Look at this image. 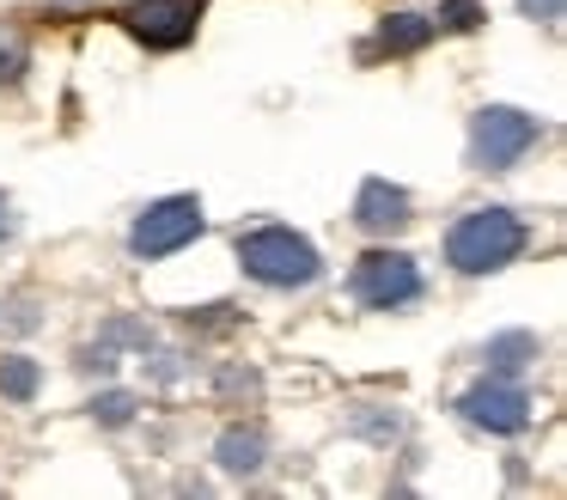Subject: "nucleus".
Returning <instances> with one entry per match:
<instances>
[{"instance_id":"1","label":"nucleus","mask_w":567,"mask_h":500,"mask_svg":"<svg viewBox=\"0 0 567 500\" xmlns=\"http://www.w3.org/2000/svg\"><path fill=\"white\" fill-rule=\"evenodd\" d=\"M518 251H525V226H518V214H506V207H476V214H464L452 226V238H445V256H452L457 275L506 268Z\"/></svg>"},{"instance_id":"2","label":"nucleus","mask_w":567,"mask_h":500,"mask_svg":"<svg viewBox=\"0 0 567 500\" xmlns=\"http://www.w3.org/2000/svg\"><path fill=\"white\" fill-rule=\"evenodd\" d=\"M238 263H245V275L262 280V287H306V280L323 275L311 238H299L293 226H257V232H245V238H238Z\"/></svg>"},{"instance_id":"3","label":"nucleus","mask_w":567,"mask_h":500,"mask_svg":"<svg viewBox=\"0 0 567 500\" xmlns=\"http://www.w3.org/2000/svg\"><path fill=\"white\" fill-rule=\"evenodd\" d=\"M537 134H543L537 116H525V110H513V104H488V110L470 116V159H476L482 171H506L537 146Z\"/></svg>"},{"instance_id":"4","label":"nucleus","mask_w":567,"mask_h":500,"mask_svg":"<svg viewBox=\"0 0 567 500\" xmlns=\"http://www.w3.org/2000/svg\"><path fill=\"white\" fill-rule=\"evenodd\" d=\"M202 202L196 195H165V202H153L147 214L135 220V232H128V244H135V256H172L184 251L189 238H202Z\"/></svg>"},{"instance_id":"5","label":"nucleus","mask_w":567,"mask_h":500,"mask_svg":"<svg viewBox=\"0 0 567 500\" xmlns=\"http://www.w3.org/2000/svg\"><path fill=\"white\" fill-rule=\"evenodd\" d=\"M415 293H421L415 256H403V251H367L354 263V299L372 305V312H396V305H409Z\"/></svg>"},{"instance_id":"6","label":"nucleus","mask_w":567,"mask_h":500,"mask_svg":"<svg viewBox=\"0 0 567 500\" xmlns=\"http://www.w3.org/2000/svg\"><path fill=\"white\" fill-rule=\"evenodd\" d=\"M123 24L147 49H177V43H189V37H196L202 0H135V7H123Z\"/></svg>"},{"instance_id":"7","label":"nucleus","mask_w":567,"mask_h":500,"mask_svg":"<svg viewBox=\"0 0 567 500\" xmlns=\"http://www.w3.org/2000/svg\"><path fill=\"white\" fill-rule=\"evenodd\" d=\"M457 409H464L470 427H488V433H518V427H530V397L513 378H488V385L464 390Z\"/></svg>"},{"instance_id":"8","label":"nucleus","mask_w":567,"mask_h":500,"mask_svg":"<svg viewBox=\"0 0 567 500\" xmlns=\"http://www.w3.org/2000/svg\"><path fill=\"white\" fill-rule=\"evenodd\" d=\"M354 220L367 232L409 226V190H396V183H384V177H367V183H360V195H354Z\"/></svg>"},{"instance_id":"9","label":"nucleus","mask_w":567,"mask_h":500,"mask_svg":"<svg viewBox=\"0 0 567 500\" xmlns=\"http://www.w3.org/2000/svg\"><path fill=\"white\" fill-rule=\"evenodd\" d=\"M262 451H269V439H262V427H226L220 433V463L233 476H250L262 463Z\"/></svg>"},{"instance_id":"10","label":"nucleus","mask_w":567,"mask_h":500,"mask_svg":"<svg viewBox=\"0 0 567 500\" xmlns=\"http://www.w3.org/2000/svg\"><path fill=\"white\" fill-rule=\"evenodd\" d=\"M530 360H537V336H525V329H506V336H494V341H488V366H494V378L525 373Z\"/></svg>"},{"instance_id":"11","label":"nucleus","mask_w":567,"mask_h":500,"mask_svg":"<svg viewBox=\"0 0 567 500\" xmlns=\"http://www.w3.org/2000/svg\"><path fill=\"white\" fill-rule=\"evenodd\" d=\"M427 37H433V19H421V12H391V19L379 24V49H391V55L421 49Z\"/></svg>"},{"instance_id":"12","label":"nucleus","mask_w":567,"mask_h":500,"mask_svg":"<svg viewBox=\"0 0 567 500\" xmlns=\"http://www.w3.org/2000/svg\"><path fill=\"white\" fill-rule=\"evenodd\" d=\"M0 397H13V402H31V397H38V360H25V354H7V360H0Z\"/></svg>"},{"instance_id":"13","label":"nucleus","mask_w":567,"mask_h":500,"mask_svg":"<svg viewBox=\"0 0 567 500\" xmlns=\"http://www.w3.org/2000/svg\"><path fill=\"white\" fill-rule=\"evenodd\" d=\"M92 415H99L104 427H123L128 415H135V397H128V390H111V397H99V402H92Z\"/></svg>"},{"instance_id":"14","label":"nucleus","mask_w":567,"mask_h":500,"mask_svg":"<svg viewBox=\"0 0 567 500\" xmlns=\"http://www.w3.org/2000/svg\"><path fill=\"white\" fill-rule=\"evenodd\" d=\"M440 19L452 24V31H476V24H482V7H476V0H452Z\"/></svg>"},{"instance_id":"15","label":"nucleus","mask_w":567,"mask_h":500,"mask_svg":"<svg viewBox=\"0 0 567 500\" xmlns=\"http://www.w3.org/2000/svg\"><path fill=\"white\" fill-rule=\"evenodd\" d=\"M561 7H567V0H518V12L537 19V24H561Z\"/></svg>"},{"instance_id":"16","label":"nucleus","mask_w":567,"mask_h":500,"mask_svg":"<svg viewBox=\"0 0 567 500\" xmlns=\"http://www.w3.org/2000/svg\"><path fill=\"white\" fill-rule=\"evenodd\" d=\"M0 238H13V207H7V195H0Z\"/></svg>"}]
</instances>
